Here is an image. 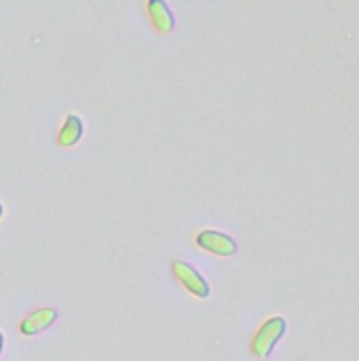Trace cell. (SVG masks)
Listing matches in <instances>:
<instances>
[{"instance_id": "1", "label": "cell", "mask_w": 359, "mask_h": 361, "mask_svg": "<svg viewBox=\"0 0 359 361\" xmlns=\"http://www.w3.org/2000/svg\"><path fill=\"white\" fill-rule=\"evenodd\" d=\"M286 334V319L284 317H271L269 322H264V326L258 330V334L254 336L252 349L260 360H267L275 345L281 341V336Z\"/></svg>"}, {"instance_id": "2", "label": "cell", "mask_w": 359, "mask_h": 361, "mask_svg": "<svg viewBox=\"0 0 359 361\" xmlns=\"http://www.w3.org/2000/svg\"><path fill=\"white\" fill-rule=\"evenodd\" d=\"M197 245L216 256H233L237 252L235 239L220 231H201L197 235Z\"/></svg>"}, {"instance_id": "3", "label": "cell", "mask_w": 359, "mask_h": 361, "mask_svg": "<svg viewBox=\"0 0 359 361\" xmlns=\"http://www.w3.org/2000/svg\"><path fill=\"white\" fill-rule=\"evenodd\" d=\"M174 275H176V279L190 292V294H195L197 298H207L209 296V286H207V281L199 275V271H195L190 264H186V262H182V260H178V262H174Z\"/></svg>"}, {"instance_id": "4", "label": "cell", "mask_w": 359, "mask_h": 361, "mask_svg": "<svg viewBox=\"0 0 359 361\" xmlns=\"http://www.w3.org/2000/svg\"><path fill=\"white\" fill-rule=\"evenodd\" d=\"M55 317H57V313H55L53 309H38V311L30 313V315L21 322L19 330H21L23 336H34V334L47 330V328L55 322Z\"/></svg>"}, {"instance_id": "5", "label": "cell", "mask_w": 359, "mask_h": 361, "mask_svg": "<svg viewBox=\"0 0 359 361\" xmlns=\"http://www.w3.org/2000/svg\"><path fill=\"white\" fill-rule=\"evenodd\" d=\"M148 15L159 32L167 34L174 30V13L165 0H148Z\"/></svg>"}, {"instance_id": "6", "label": "cell", "mask_w": 359, "mask_h": 361, "mask_svg": "<svg viewBox=\"0 0 359 361\" xmlns=\"http://www.w3.org/2000/svg\"><path fill=\"white\" fill-rule=\"evenodd\" d=\"M80 137H83V121L76 114H70L63 121V125H61V129L57 133V142H59V146L70 148V146L78 144Z\"/></svg>"}, {"instance_id": "7", "label": "cell", "mask_w": 359, "mask_h": 361, "mask_svg": "<svg viewBox=\"0 0 359 361\" xmlns=\"http://www.w3.org/2000/svg\"><path fill=\"white\" fill-rule=\"evenodd\" d=\"M2 345H4V338H2V332H0V353H2Z\"/></svg>"}, {"instance_id": "8", "label": "cell", "mask_w": 359, "mask_h": 361, "mask_svg": "<svg viewBox=\"0 0 359 361\" xmlns=\"http://www.w3.org/2000/svg\"><path fill=\"white\" fill-rule=\"evenodd\" d=\"M0 218H2V203H0Z\"/></svg>"}]
</instances>
